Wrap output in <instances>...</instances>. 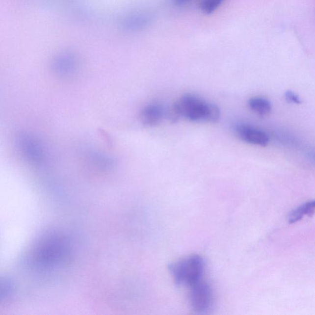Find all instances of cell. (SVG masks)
Returning a JSON list of instances; mask_svg holds the SVG:
<instances>
[{"label":"cell","mask_w":315,"mask_h":315,"mask_svg":"<svg viewBox=\"0 0 315 315\" xmlns=\"http://www.w3.org/2000/svg\"><path fill=\"white\" fill-rule=\"evenodd\" d=\"M190 1V0H173L174 4L178 6L185 5Z\"/></svg>","instance_id":"cell-15"},{"label":"cell","mask_w":315,"mask_h":315,"mask_svg":"<svg viewBox=\"0 0 315 315\" xmlns=\"http://www.w3.org/2000/svg\"><path fill=\"white\" fill-rule=\"evenodd\" d=\"M315 209V201L305 203L290 213L288 217V222L289 224H294L301 220L305 215L311 216L314 214Z\"/></svg>","instance_id":"cell-8"},{"label":"cell","mask_w":315,"mask_h":315,"mask_svg":"<svg viewBox=\"0 0 315 315\" xmlns=\"http://www.w3.org/2000/svg\"><path fill=\"white\" fill-rule=\"evenodd\" d=\"M75 64L70 58L58 59L54 64V71L62 77H69L75 71Z\"/></svg>","instance_id":"cell-9"},{"label":"cell","mask_w":315,"mask_h":315,"mask_svg":"<svg viewBox=\"0 0 315 315\" xmlns=\"http://www.w3.org/2000/svg\"><path fill=\"white\" fill-rule=\"evenodd\" d=\"M189 288V301L193 309L201 314L210 310L213 303V292L210 286L202 280Z\"/></svg>","instance_id":"cell-3"},{"label":"cell","mask_w":315,"mask_h":315,"mask_svg":"<svg viewBox=\"0 0 315 315\" xmlns=\"http://www.w3.org/2000/svg\"><path fill=\"white\" fill-rule=\"evenodd\" d=\"M16 142L19 151L26 160L35 164L44 160L45 153L43 145L33 135L21 133L17 137Z\"/></svg>","instance_id":"cell-4"},{"label":"cell","mask_w":315,"mask_h":315,"mask_svg":"<svg viewBox=\"0 0 315 315\" xmlns=\"http://www.w3.org/2000/svg\"><path fill=\"white\" fill-rule=\"evenodd\" d=\"M92 160H93L97 164L103 166H110L112 165L113 161L110 158L103 154H99V153H94L91 155Z\"/></svg>","instance_id":"cell-13"},{"label":"cell","mask_w":315,"mask_h":315,"mask_svg":"<svg viewBox=\"0 0 315 315\" xmlns=\"http://www.w3.org/2000/svg\"><path fill=\"white\" fill-rule=\"evenodd\" d=\"M236 132L239 139L248 144L265 147L268 144L269 137L263 131L251 125L240 124L236 127Z\"/></svg>","instance_id":"cell-5"},{"label":"cell","mask_w":315,"mask_h":315,"mask_svg":"<svg viewBox=\"0 0 315 315\" xmlns=\"http://www.w3.org/2000/svg\"><path fill=\"white\" fill-rule=\"evenodd\" d=\"M220 116V111L218 106L214 104L208 103L205 122L216 123L219 120Z\"/></svg>","instance_id":"cell-11"},{"label":"cell","mask_w":315,"mask_h":315,"mask_svg":"<svg viewBox=\"0 0 315 315\" xmlns=\"http://www.w3.org/2000/svg\"><path fill=\"white\" fill-rule=\"evenodd\" d=\"M164 115L163 106L159 104H151L140 111V120L145 127H154L160 123Z\"/></svg>","instance_id":"cell-6"},{"label":"cell","mask_w":315,"mask_h":315,"mask_svg":"<svg viewBox=\"0 0 315 315\" xmlns=\"http://www.w3.org/2000/svg\"><path fill=\"white\" fill-rule=\"evenodd\" d=\"M248 105L251 110L260 116L268 115L271 111L270 102L261 97H254L249 99Z\"/></svg>","instance_id":"cell-7"},{"label":"cell","mask_w":315,"mask_h":315,"mask_svg":"<svg viewBox=\"0 0 315 315\" xmlns=\"http://www.w3.org/2000/svg\"><path fill=\"white\" fill-rule=\"evenodd\" d=\"M285 97L286 100H287L288 103L295 104L302 103V101L300 100L299 97L291 91H287L286 92Z\"/></svg>","instance_id":"cell-14"},{"label":"cell","mask_w":315,"mask_h":315,"mask_svg":"<svg viewBox=\"0 0 315 315\" xmlns=\"http://www.w3.org/2000/svg\"><path fill=\"white\" fill-rule=\"evenodd\" d=\"M166 116L168 120L173 123L178 122L181 118H183L177 102L170 106V107L167 111Z\"/></svg>","instance_id":"cell-12"},{"label":"cell","mask_w":315,"mask_h":315,"mask_svg":"<svg viewBox=\"0 0 315 315\" xmlns=\"http://www.w3.org/2000/svg\"><path fill=\"white\" fill-rule=\"evenodd\" d=\"M183 118L193 122H205L208 103L192 94H186L177 101Z\"/></svg>","instance_id":"cell-2"},{"label":"cell","mask_w":315,"mask_h":315,"mask_svg":"<svg viewBox=\"0 0 315 315\" xmlns=\"http://www.w3.org/2000/svg\"><path fill=\"white\" fill-rule=\"evenodd\" d=\"M225 0H202L200 9L202 13L210 15L214 13L224 3Z\"/></svg>","instance_id":"cell-10"},{"label":"cell","mask_w":315,"mask_h":315,"mask_svg":"<svg viewBox=\"0 0 315 315\" xmlns=\"http://www.w3.org/2000/svg\"><path fill=\"white\" fill-rule=\"evenodd\" d=\"M205 266L202 257L192 255L171 264L169 271L176 285L190 287L203 280Z\"/></svg>","instance_id":"cell-1"}]
</instances>
